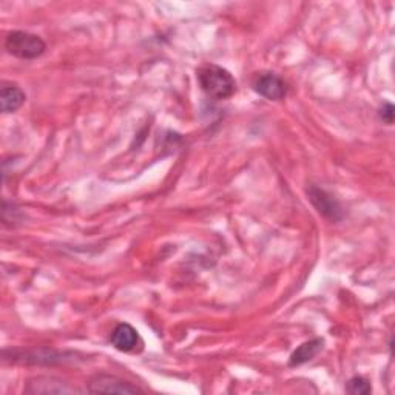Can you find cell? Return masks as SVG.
<instances>
[{
	"label": "cell",
	"mask_w": 395,
	"mask_h": 395,
	"mask_svg": "<svg viewBox=\"0 0 395 395\" xmlns=\"http://www.w3.org/2000/svg\"><path fill=\"white\" fill-rule=\"evenodd\" d=\"M198 82L201 90L215 101L229 99L236 91L233 76L226 68L215 64H208L198 69Z\"/></svg>",
	"instance_id": "cell-1"
},
{
	"label": "cell",
	"mask_w": 395,
	"mask_h": 395,
	"mask_svg": "<svg viewBox=\"0 0 395 395\" xmlns=\"http://www.w3.org/2000/svg\"><path fill=\"white\" fill-rule=\"evenodd\" d=\"M87 391L90 394H143L138 386L121 380L115 375H96L89 382Z\"/></svg>",
	"instance_id": "cell-3"
},
{
	"label": "cell",
	"mask_w": 395,
	"mask_h": 395,
	"mask_svg": "<svg viewBox=\"0 0 395 395\" xmlns=\"http://www.w3.org/2000/svg\"><path fill=\"white\" fill-rule=\"evenodd\" d=\"M139 343V335L133 326L127 323H121L111 333V345L121 352H131Z\"/></svg>",
	"instance_id": "cell-6"
},
{
	"label": "cell",
	"mask_w": 395,
	"mask_h": 395,
	"mask_svg": "<svg viewBox=\"0 0 395 395\" xmlns=\"http://www.w3.org/2000/svg\"><path fill=\"white\" fill-rule=\"evenodd\" d=\"M380 119L384 122L386 126H392L394 124V105L391 102L383 104V107L379 111Z\"/></svg>",
	"instance_id": "cell-11"
},
{
	"label": "cell",
	"mask_w": 395,
	"mask_h": 395,
	"mask_svg": "<svg viewBox=\"0 0 395 395\" xmlns=\"http://www.w3.org/2000/svg\"><path fill=\"white\" fill-rule=\"evenodd\" d=\"M5 50L19 59H36L47 50V43L38 34L26 31H13L5 38Z\"/></svg>",
	"instance_id": "cell-2"
},
{
	"label": "cell",
	"mask_w": 395,
	"mask_h": 395,
	"mask_svg": "<svg viewBox=\"0 0 395 395\" xmlns=\"http://www.w3.org/2000/svg\"><path fill=\"white\" fill-rule=\"evenodd\" d=\"M26 99L25 93L21 87L14 84H4L2 91H0V105H2L4 113H14L19 110Z\"/></svg>",
	"instance_id": "cell-8"
},
{
	"label": "cell",
	"mask_w": 395,
	"mask_h": 395,
	"mask_svg": "<svg viewBox=\"0 0 395 395\" xmlns=\"http://www.w3.org/2000/svg\"><path fill=\"white\" fill-rule=\"evenodd\" d=\"M346 391L354 395H366V394H371L372 388H371V383L366 379H363V377H354V379H350L347 382Z\"/></svg>",
	"instance_id": "cell-10"
},
{
	"label": "cell",
	"mask_w": 395,
	"mask_h": 395,
	"mask_svg": "<svg viewBox=\"0 0 395 395\" xmlns=\"http://www.w3.org/2000/svg\"><path fill=\"white\" fill-rule=\"evenodd\" d=\"M323 349V340L321 338H315L311 341H306L300 347H298L295 352L291 355V362L289 365L291 366H300L306 362H309L315 355H317L320 350Z\"/></svg>",
	"instance_id": "cell-9"
},
{
	"label": "cell",
	"mask_w": 395,
	"mask_h": 395,
	"mask_svg": "<svg viewBox=\"0 0 395 395\" xmlns=\"http://www.w3.org/2000/svg\"><path fill=\"white\" fill-rule=\"evenodd\" d=\"M25 392L26 394H72L76 392V389L69 388L67 383L60 380L39 377V379L28 383Z\"/></svg>",
	"instance_id": "cell-7"
},
{
	"label": "cell",
	"mask_w": 395,
	"mask_h": 395,
	"mask_svg": "<svg viewBox=\"0 0 395 395\" xmlns=\"http://www.w3.org/2000/svg\"><path fill=\"white\" fill-rule=\"evenodd\" d=\"M307 195H309L313 207L317 208L320 215H323L324 218L330 219V221H340V219L343 218V208L338 204V201L333 199L328 191H324L317 186H312L307 190Z\"/></svg>",
	"instance_id": "cell-4"
},
{
	"label": "cell",
	"mask_w": 395,
	"mask_h": 395,
	"mask_svg": "<svg viewBox=\"0 0 395 395\" xmlns=\"http://www.w3.org/2000/svg\"><path fill=\"white\" fill-rule=\"evenodd\" d=\"M253 90L269 101H279L287 94V85L275 73H261L253 81Z\"/></svg>",
	"instance_id": "cell-5"
}]
</instances>
